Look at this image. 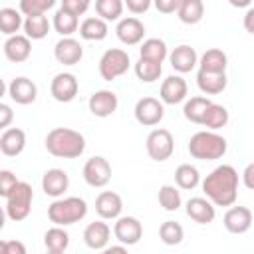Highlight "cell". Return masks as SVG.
<instances>
[{
  "mask_svg": "<svg viewBox=\"0 0 254 254\" xmlns=\"http://www.w3.org/2000/svg\"><path fill=\"white\" fill-rule=\"evenodd\" d=\"M240 177L232 165H218L202 179V192L214 206H234Z\"/></svg>",
  "mask_w": 254,
  "mask_h": 254,
  "instance_id": "1",
  "label": "cell"
},
{
  "mask_svg": "<svg viewBox=\"0 0 254 254\" xmlns=\"http://www.w3.org/2000/svg\"><path fill=\"white\" fill-rule=\"evenodd\" d=\"M46 151L58 159H77L85 151V137L69 127H54L46 135Z\"/></svg>",
  "mask_w": 254,
  "mask_h": 254,
  "instance_id": "2",
  "label": "cell"
},
{
  "mask_svg": "<svg viewBox=\"0 0 254 254\" xmlns=\"http://www.w3.org/2000/svg\"><path fill=\"white\" fill-rule=\"evenodd\" d=\"M189 153L192 159L198 161H216L222 159L226 155L228 143L222 135H218L216 131H196L190 139H189Z\"/></svg>",
  "mask_w": 254,
  "mask_h": 254,
  "instance_id": "3",
  "label": "cell"
},
{
  "mask_svg": "<svg viewBox=\"0 0 254 254\" xmlns=\"http://www.w3.org/2000/svg\"><path fill=\"white\" fill-rule=\"evenodd\" d=\"M87 214V202L79 196H62L48 206V218L54 226H69L83 220Z\"/></svg>",
  "mask_w": 254,
  "mask_h": 254,
  "instance_id": "4",
  "label": "cell"
},
{
  "mask_svg": "<svg viewBox=\"0 0 254 254\" xmlns=\"http://www.w3.org/2000/svg\"><path fill=\"white\" fill-rule=\"evenodd\" d=\"M32 200H34V190L28 183L20 181L16 189L6 196V216L14 222H22L30 216L32 210Z\"/></svg>",
  "mask_w": 254,
  "mask_h": 254,
  "instance_id": "5",
  "label": "cell"
},
{
  "mask_svg": "<svg viewBox=\"0 0 254 254\" xmlns=\"http://www.w3.org/2000/svg\"><path fill=\"white\" fill-rule=\"evenodd\" d=\"M129 65H131V58H129V54L125 50H121V48H109L99 58L97 69H99V75L105 81H113V79L125 75L127 69H129Z\"/></svg>",
  "mask_w": 254,
  "mask_h": 254,
  "instance_id": "6",
  "label": "cell"
},
{
  "mask_svg": "<svg viewBox=\"0 0 254 254\" xmlns=\"http://www.w3.org/2000/svg\"><path fill=\"white\" fill-rule=\"evenodd\" d=\"M145 149H147V155L157 163H163V161L171 159V155L175 151L173 133L169 129H163V127L153 129L145 139Z\"/></svg>",
  "mask_w": 254,
  "mask_h": 254,
  "instance_id": "7",
  "label": "cell"
},
{
  "mask_svg": "<svg viewBox=\"0 0 254 254\" xmlns=\"http://www.w3.org/2000/svg\"><path fill=\"white\" fill-rule=\"evenodd\" d=\"M133 115L137 119L139 125L143 127H155L163 121L165 117V103L157 97H141L137 103H135V109H133Z\"/></svg>",
  "mask_w": 254,
  "mask_h": 254,
  "instance_id": "8",
  "label": "cell"
},
{
  "mask_svg": "<svg viewBox=\"0 0 254 254\" xmlns=\"http://www.w3.org/2000/svg\"><path fill=\"white\" fill-rule=\"evenodd\" d=\"M81 175H83V181L89 187L101 189V187H105L111 181V165H109V161L105 157L95 155V157L85 161Z\"/></svg>",
  "mask_w": 254,
  "mask_h": 254,
  "instance_id": "9",
  "label": "cell"
},
{
  "mask_svg": "<svg viewBox=\"0 0 254 254\" xmlns=\"http://www.w3.org/2000/svg\"><path fill=\"white\" fill-rule=\"evenodd\" d=\"M77 91H79V81H77V77H75L73 73H69V71H60V73H56L54 79H52V83H50V93H52V97H54L56 101H60V103H69V101H73L75 95H77Z\"/></svg>",
  "mask_w": 254,
  "mask_h": 254,
  "instance_id": "10",
  "label": "cell"
},
{
  "mask_svg": "<svg viewBox=\"0 0 254 254\" xmlns=\"http://www.w3.org/2000/svg\"><path fill=\"white\" fill-rule=\"evenodd\" d=\"M113 234L123 246H133L143 238V224L135 216H119L113 224Z\"/></svg>",
  "mask_w": 254,
  "mask_h": 254,
  "instance_id": "11",
  "label": "cell"
},
{
  "mask_svg": "<svg viewBox=\"0 0 254 254\" xmlns=\"http://www.w3.org/2000/svg\"><path fill=\"white\" fill-rule=\"evenodd\" d=\"M187 93H189V85H187L185 77L183 75H169L161 83L159 99L167 105H179V103L187 101Z\"/></svg>",
  "mask_w": 254,
  "mask_h": 254,
  "instance_id": "12",
  "label": "cell"
},
{
  "mask_svg": "<svg viewBox=\"0 0 254 254\" xmlns=\"http://www.w3.org/2000/svg\"><path fill=\"white\" fill-rule=\"evenodd\" d=\"M115 36L121 44L125 46H137V44H143V38H145V26L139 18L135 16H127V18H121L115 26Z\"/></svg>",
  "mask_w": 254,
  "mask_h": 254,
  "instance_id": "13",
  "label": "cell"
},
{
  "mask_svg": "<svg viewBox=\"0 0 254 254\" xmlns=\"http://www.w3.org/2000/svg\"><path fill=\"white\" fill-rule=\"evenodd\" d=\"M87 107L91 111V115L95 117H109L117 111L119 107V99H117V93L111 91V89H97L91 93L89 101H87Z\"/></svg>",
  "mask_w": 254,
  "mask_h": 254,
  "instance_id": "14",
  "label": "cell"
},
{
  "mask_svg": "<svg viewBox=\"0 0 254 254\" xmlns=\"http://www.w3.org/2000/svg\"><path fill=\"white\" fill-rule=\"evenodd\" d=\"M6 91H8V97L14 103H18V105H30L38 97V85L30 77H24V75L14 77L8 83V89Z\"/></svg>",
  "mask_w": 254,
  "mask_h": 254,
  "instance_id": "15",
  "label": "cell"
},
{
  "mask_svg": "<svg viewBox=\"0 0 254 254\" xmlns=\"http://www.w3.org/2000/svg\"><path fill=\"white\" fill-rule=\"evenodd\" d=\"M95 212L101 220H117L123 212V200L115 190H101L95 196Z\"/></svg>",
  "mask_w": 254,
  "mask_h": 254,
  "instance_id": "16",
  "label": "cell"
},
{
  "mask_svg": "<svg viewBox=\"0 0 254 254\" xmlns=\"http://www.w3.org/2000/svg\"><path fill=\"white\" fill-rule=\"evenodd\" d=\"M222 224L230 234H244L252 226V210L248 206H240V204L238 206H230L224 212Z\"/></svg>",
  "mask_w": 254,
  "mask_h": 254,
  "instance_id": "17",
  "label": "cell"
},
{
  "mask_svg": "<svg viewBox=\"0 0 254 254\" xmlns=\"http://www.w3.org/2000/svg\"><path fill=\"white\" fill-rule=\"evenodd\" d=\"M54 58L62 65H75L83 58V46L75 38H62L54 46Z\"/></svg>",
  "mask_w": 254,
  "mask_h": 254,
  "instance_id": "18",
  "label": "cell"
},
{
  "mask_svg": "<svg viewBox=\"0 0 254 254\" xmlns=\"http://www.w3.org/2000/svg\"><path fill=\"white\" fill-rule=\"evenodd\" d=\"M69 189V175L64 169H48L42 177V190L56 198H62L65 194V190Z\"/></svg>",
  "mask_w": 254,
  "mask_h": 254,
  "instance_id": "19",
  "label": "cell"
},
{
  "mask_svg": "<svg viewBox=\"0 0 254 254\" xmlns=\"http://www.w3.org/2000/svg\"><path fill=\"white\" fill-rule=\"evenodd\" d=\"M2 48H4V56H6L8 62L22 64L32 54V40L28 36H24V34H16V36L6 38V42H4Z\"/></svg>",
  "mask_w": 254,
  "mask_h": 254,
  "instance_id": "20",
  "label": "cell"
},
{
  "mask_svg": "<svg viewBox=\"0 0 254 254\" xmlns=\"http://www.w3.org/2000/svg\"><path fill=\"white\" fill-rule=\"evenodd\" d=\"M169 62H171V67L177 73H189L198 65V54H196L194 48H190L187 44H181L169 54Z\"/></svg>",
  "mask_w": 254,
  "mask_h": 254,
  "instance_id": "21",
  "label": "cell"
},
{
  "mask_svg": "<svg viewBox=\"0 0 254 254\" xmlns=\"http://www.w3.org/2000/svg\"><path fill=\"white\" fill-rule=\"evenodd\" d=\"M185 210H187V216L190 220H194L196 224H210L214 220V216H216L214 204L208 198H204V196H192V198H189Z\"/></svg>",
  "mask_w": 254,
  "mask_h": 254,
  "instance_id": "22",
  "label": "cell"
},
{
  "mask_svg": "<svg viewBox=\"0 0 254 254\" xmlns=\"http://www.w3.org/2000/svg\"><path fill=\"white\" fill-rule=\"evenodd\" d=\"M109 238H111V228L103 220H93L83 230V242L91 250H103V248H107Z\"/></svg>",
  "mask_w": 254,
  "mask_h": 254,
  "instance_id": "23",
  "label": "cell"
},
{
  "mask_svg": "<svg viewBox=\"0 0 254 254\" xmlns=\"http://www.w3.org/2000/svg\"><path fill=\"white\" fill-rule=\"evenodd\" d=\"M26 147V133L20 127H10L0 135V151L6 157H18Z\"/></svg>",
  "mask_w": 254,
  "mask_h": 254,
  "instance_id": "24",
  "label": "cell"
},
{
  "mask_svg": "<svg viewBox=\"0 0 254 254\" xmlns=\"http://www.w3.org/2000/svg\"><path fill=\"white\" fill-rule=\"evenodd\" d=\"M228 65V56L220 48H208L200 58H198V69L208 71V73H226Z\"/></svg>",
  "mask_w": 254,
  "mask_h": 254,
  "instance_id": "25",
  "label": "cell"
},
{
  "mask_svg": "<svg viewBox=\"0 0 254 254\" xmlns=\"http://www.w3.org/2000/svg\"><path fill=\"white\" fill-rule=\"evenodd\" d=\"M169 48L161 38H147L143 40L141 48H139V58L153 62V64H163L169 58Z\"/></svg>",
  "mask_w": 254,
  "mask_h": 254,
  "instance_id": "26",
  "label": "cell"
},
{
  "mask_svg": "<svg viewBox=\"0 0 254 254\" xmlns=\"http://www.w3.org/2000/svg\"><path fill=\"white\" fill-rule=\"evenodd\" d=\"M226 73H208V71H196V85L204 95H218L226 89Z\"/></svg>",
  "mask_w": 254,
  "mask_h": 254,
  "instance_id": "27",
  "label": "cell"
},
{
  "mask_svg": "<svg viewBox=\"0 0 254 254\" xmlns=\"http://www.w3.org/2000/svg\"><path fill=\"white\" fill-rule=\"evenodd\" d=\"M107 34H109L107 22L97 16H89L79 24V36L87 42H101L107 38Z\"/></svg>",
  "mask_w": 254,
  "mask_h": 254,
  "instance_id": "28",
  "label": "cell"
},
{
  "mask_svg": "<svg viewBox=\"0 0 254 254\" xmlns=\"http://www.w3.org/2000/svg\"><path fill=\"white\" fill-rule=\"evenodd\" d=\"M210 103H212V101H210L206 95H194V97L187 99L185 105H183V115H185V119L190 121V123L202 125L204 113H206V109H208Z\"/></svg>",
  "mask_w": 254,
  "mask_h": 254,
  "instance_id": "29",
  "label": "cell"
},
{
  "mask_svg": "<svg viewBox=\"0 0 254 254\" xmlns=\"http://www.w3.org/2000/svg\"><path fill=\"white\" fill-rule=\"evenodd\" d=\"M52 26L62 38H71V34L79 30V18L69 14L64 8H58L54 14V20H52Z\"/></svg>",
  "mask_w": 254,
  "mask_h": 254,
  "instance_id": "30",
  "label": "cell"
},
{
  "mask_svg": "<svg viewBox=\"0 0 254 254\" xmlns=\"http://www.w3.org/2000/svg\"><path fill=\"white\" fill-rule=\"evenodd\" d=\"M175 185L183 190H192L200 185V173L194 165L190 163H183L177 167L175 171Z\"/></svg>",
  "mask_w": 254,
  "mask_h": 254,
  "instance_id": "31",
  "label": "cell"
},
{
  "mask_svg": "<svg viewBox=\"0 0 254 254\" xmlns=\"http://www.w3.org/2000/svg\"><path fill=\"white\" fill-rule=\"evenodd\" d=\"M24 28V16L16 8H0V32L10 38L16 36L18 30Z\"/></svg>",
  "mask_w": 254,
  "mask_h": 254,
  "instance_id": "32",
  "label": "cell"
},
{
  "mask_svg": "<svg viewBox=\"0 0 254 254\" xmlns=\"http://www.w3.org/2000/svg\"><path fill=\"white\" fill-rule=\"evenodd\" d=\"M50 20L46 14L42 16H26L24 18V36H28L30 40H44L50 34Z\"/></svg>",
  "mask_w": 254,
  "mask_h": 254,
  "instance_id": "33",
  "label": "cell"
},
{
  "mask_svg": "<svg viewBox=\"0 0 254 254\" xmlns=\"http://www.w3.org/2000/svg\"><path fill=\"white\" fill-rule=\"evenodd\" d=\"M179 20L183 24H189V26H194L202 20L204 16V4L202 0H181V6H179V12H177Z\"/></svg>",
  "mask_w": 254,
  "mask_h": 254,
  "instance_id": "34",
  "label": "cell"
},
{
  "mask_svg": "<svg viewBox=\"0 0 254 254\" xmlns=\"http://www.w3.org/2000/svg\"><path fill=\"white\" fill-rule=\"evenodd\" d=\"M230 115H228V109L220 103H210L206 113H204V119H202V127H206L208 131H218L222 127H226Z\"/></svg>",
  "mask_w": 254,
  "mask_h": 254,
  "instance_id": "35",
  "label": "cell"
},
{
  "mask_svg": "<svg viewBox=\"0 0 254 254\" xmlns=\"http://www.w3.org/2000/svg\"><path fill=\"white\" fill-rule=\"evenodd\" d=\"M44 244H46V250L65 252L67 246H69V234H67V230L64 226H52L44 234Z\"/></svg>",
  "mask_w": 254,
  "mask_h": 254,
  "instance_id": "36",
  "label": "cell"
},
{
  "mask_svg": "<svg viewBox=\"0 0 254 254\" xmlns=\"http://www.w3.org/2000/svg\"><path fill=\"white\" fill-rule=\"evenodd\" d=\"M123 8H125V2H121V0H95L97 18H101L105 22H119Z\"/></svg>",
  "mask_w": 254,
  "mask_h": 254,
  "instance_id": "37",
  "label": "cell"
},
{
  "mask_svg": "<svg viewBox=\"0 0 254 254\" xmlns=\"http://www.w3.org/2000/svg\"><path fill=\"white\" fill-rule=\"evenodd\" d=\"M157 198H159V204H161L167 212H175V210H179L181 204H183L181 190H179V187H175V185H163V187L159 189Z\"/></svg>",
  "mask_w": 254,
  "mask_h": 254,
  "instance_id": "38",
  "label": "cell"
},
{
  "mask_svg": "<svg viewBox=\"0 0 254 254\" xmlns=\"http://www.w3.org/2000/svg\"><path fill=\"white\" fill-rule=\"evenodd\" d=\"M159 238H161V242L167 244V246H177V244L183 242L185 230H183V226H181L179 222H175V220H165V222L159 226Z\"/></svg>",
  "mask_w": 254,
  "mask_h": 254,
  "instance_id": "39",
  "label": "cell"
},
{
  "mask_svg": "<svg viewBox=\"0 0 254 254\" xmlns=\"http://www.w3.org/2000/svg\"><path fill=\"white\" fill-rule=\"evenodd\" d=\"M133 69H135L137 79L143 81V83H153L163 73V65L161 64H153V62H147V60H141V58L137 60V64H135Z\"/></svg>",
  "mask_w": 254,
  "mask_h": 254,
  "instance_id": "40",
  "label": "cell"
},
{
  "mask_svg": "<svg viewBox=\"0 0 254 254\" xmlns=\"http://www.w3.org/2000/svg\"><path fill=\"white\" fill-rule=\"evenodd\" d=\"M54 6H56V0H22L18 4V10L26 18V16H42Z\"/></svg>",
  "mask_w": 254,
  "mask_h": 254,
  "instance_id": "41",
  "label": "cell"
},
{
  "mask_svg": "<svg viewBox=\"0 0 254 254\" xmlns=\"http://www.w3.org/2000/svg\"><path fill=\"white\" fill-rule=\"evenodd\" d=\"M18 183H20L18 177H16L12 171H8V169H2V171H0V194H2L4 198L16 189Z\"/></svg>",
  "mask_w": 254,
  "mask_h": 254,
  "instance_id": "42",
  "label": "cell"
},
{
  "mask_svg": "<svg viewBox=\"0 0 254 254\" xmlns=\"http://www.w3.org/2000/svg\"><path fill=\"white\" fill-rule=\"evenodd\" d=\"M60 8H64V10H67L69 14H73V16L79 18L81 14L87 12V8H89V0H62Z\"/></svg>",
  "mask_w": 254,
  "mask_h": 254,
  "instance_id": "43",
  "label": "cell"
},
{
  "mask_svg": "<svg viewBox=\"0 0 254 254\" xmlns=\"http://www.w3.org/2000/svg\"><path fill=\"white\" fill-rule=\"evenodd\" d=\"M0 254H26V246L22 240H2Z\"/></svg>",
  "mask_w": 254,
  "mask_h": 254,
  "instance_id": "44",
  "label": "cell"
},
{
  "mask_svg": "<svg viewBox=\"0 0 254 254\" xmlns=\"http://www.w3.org/2000/svg\"><path fill=\"white\" fill-rule=\"evenodd\" d=\"M125 6L137 18L139 14H145L151 8V0H125Z\"/></svg>",
  "mask_w": 254,
  "mask_h": 254,
  "instance_id": "45",
  "label": "cell"
},
{
  "mask_svg": "<svg viewBox=\"0 0 254 254\" xmlns=\"http://www.w3.org/2000/svg\"><path fill=\"white\" fill-rule=\"evenodd\" d=\"M179 6H181V0H157L155 2V8L161 14H175L179 12Z\"/></svg>",
  "mask_w": 254,
  "mask_h": 254,
  "instance_id": "46",
  "label": "cell"
},
{
  "mask_svg": "<svg viewBox=\"0 0 254 254\" xmlns=\"http://www.w3.org/2000/svg\"><path fill=\"white\" fill-rule=\"evenodd\" d=\"M14 119V111L8 103H0V129H10V123Z\"/></svg>",
  "mask_w": 254,
  "mask_h": 254,
  "instance_id": "47",
  "label": "cell"
},
{
  "mask_svg": "<svg viewBox=\"0 0 254 254\" xmlns=\"http://www.w3.org/2000/svg\"><path fill=\"white\" fill-rule=\"evenodd\" d=\"M242 183H244V187L248 190H254V161L244 167V171H242Z\"/></svg>",
  "mask_w": 254,
  "mask_h": 254,
  "instance_id": "48",
  "label": "cell"
},
{
  "mask_svg": "<svg viewBox=\"0 0 254 254\" xmlns=\"http://www.w3.org/2000/svg\"><path fill=\"white\" fill-rule=\"evenodd\" d=\"M242 26L248 34L254 36V6H250L246 12H244V18H242Z\"/></svg>",
  "mask_w": 254,
  "mask_h": 254,
  "instance_id": "49",
  "label": "cell"
},
{
  "mask_svg": "<svg viewBox=\"0 0 254 254\" xmlns=\"http://www.w3.org/2000/svg\"><path fill=\"white\" fill-rule=\"evenodd\" d=\"M99 254H129V250H127V246L117 244V246H107V248H103Z\"/></svg>",
  "mask_w": 254,
  "mask_h": 254,
  "instance_id": "50",
  "label": "cell"
},
{
  "mask_svg": "<svg viewBox=\"0 0 254 254\" xmlns=\"http://www.w3.org/2000/svg\"><path fill=\"white\" fill-rule=\"evenodd\" d=\"M46 254H65V252H52V250H46Z\"/></svg>",
  "mask_w": 254,
  "mask_h": 254,
  "instance_id": "51",
  "label": "cell"
}]
</instances>
